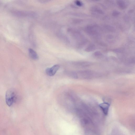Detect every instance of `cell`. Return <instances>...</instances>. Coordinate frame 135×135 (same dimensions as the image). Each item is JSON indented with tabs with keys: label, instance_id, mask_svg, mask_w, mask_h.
I'll list each match as a JSON object with an SVG mask.
<instances>
[{
	"label": "cell",
	"instance_id": "9",
	"mask_svg": "<svg viewBox=\"0 0 135 135\" xmlns=\"http://www.w3.org/2000/svg\"><path fill=\"white\" fill-rule=\"evenodd\" d=\"M102 54L100 52H95V55L97 56L101 55Z\"/></svg>",
	"mask_w": 135,
	"mask_h": 135
},
{
	"label": "cell",
	"instance_id": "8",
	"mask_svg": "<svg viewBox=\"0 0 135 135\" xmlns=\"http://www.w3.org/2000/svg\"><path fill=\"white\" fill-rule=\"evenodd\" d=\"M75 3L77 5L79 6H81L82 5V3L80 1H75Z\"/></svg>",
	"mask_w": 135,
	"mask_h": 135
},
{
	"label": "cell",
	"instance_id": "4",
	"mask_svg": "<svg viewBox=\"0 0 135 135\" xmlns=\"http://www.w3.org/2000/svg\"><path fill=\"white\" fill-rule=\"evenodd\" d=\"M29 54L30 56L32 59L34 60H38L39 58L38 54L33 49L30 48L29 49Z\"/></svg>",
	"mask_w": 135,
	"mask_h": 135
},
{
	"label": "cell",
	"instance_id": "3",
	"mask_svg": "<svg viewBox=\"0 0 135 135\" xmlns=\"http://www.w3.org/2000/svg\"><path fill=\"white\" fill-rule=\"evenodd\" d=\"M100 106L104 114L106 115H107L109 110L110 104L107 103H104L100 104Z\"/></svg>",
	"mask_w": 135,
	"mask_h": 135
},
{
	"label": "cell",
	"instance_id": "2",
	"mask_svg": "<svg viewBox=\"0 0 135 135\" xmlns=\"http://www.w3.org/2000/svg\"><path fill=\"white\" fill-rule=\"evenodd\" d=\"M60 67V65H55L51 68L46 69V73L49 76H53L57 73Z\"/></svg>",
	"mask_w": 135,
	"mask_h": 135
},
{
	"label": "cell",
	"instance_id": "10",
	"mask_svg": "<svg viewBox=\"0 0 135 135\" xmlns=\"http://www.w3.org/2000/svg\"><path fill=\"white\" fill-rule=\"evenodd\" d=\"M114 15V16H116L119 14V13L118 12L115 11L113 13Z\"/></svg>",
	"mask_w": 135,
	"mask_h": 135
},
{
	"label": "cell",
	"instance_id": "1",
	"mask_svg": "<svg viewBox=\"0 0 135 135\" xmlns=\"http://www.w3.org/2000/svg\"><path fill=\"white\" fill-rule=\"evenodd\" d=\"M16 95L15 91L10 89L6 92V104L9 106H12L16 100Z\"/></svg>",
	"mask_w": 135,
	"mask_h": 135
},
{
	"label": "cell",
	"instance_id": "5",
	"mask_svg": "<svg viewBox=\"0 0 135 135\" xmlns=\"http://www.w3.org/2000/svg\"><path fill=\"white\" fill-rule=\"evenodd\" d=\"M65 73L69 77L76 79L78 78L76 72L72 71H66L65 72Z\"/></svg>",
	"mask_w": 135,
	"mask_h": 135
},
{
	"label": "cell",
	"instance_id": "6",
	"mask_svg": "<svg viewBox=\"0 0 135 135\" xmlns=\"http://www.w3.org/2000/svg\"><path fill=\"white\" fill-rule=\"evenodd\" d=\"M118 4L120 7L124 9L125 7V5L124 2L122 1H118Z\"/></svg>",
	"mask_w": 135,
	"mask_h": 135
},
{
	"label": "cell",
	"instance_id": "7",
	"mask_svg": "<svg viewBox=\"0 0 135 135\" xmlns=\"http://www.w3.org/2000/svg\"><path fill=\"white\" fill-rule=\"evenodd\" d=\"M94 49V47L93 45H91L89 47L86 48V51H91L93 50V49Z\"/></svg>",
	"mask_w": 135,
	"mask_h": 135
}]
</instances>
